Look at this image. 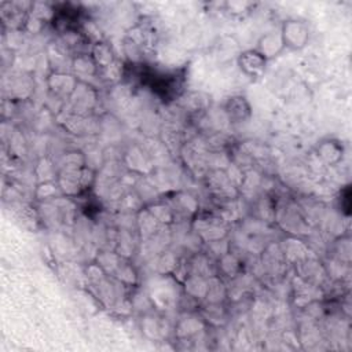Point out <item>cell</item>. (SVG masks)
Listing matches in <instances>:
<instances>
[{"instance_id":"cell-5","label":"cell","mask_w":352,"mask_h":352,"mask_svg":"<svg viewBox=\"0 0 352 352\" xmlns=\"http://www.w3.org/2000/svg\"><path fill=\"white\" fill-rule=\"evenodd\" d=\"M221 111L227 117L230 124L243 122L249 120L252 114L250 103L243 95H231L221 103Z\"/></svg>"},{"instance_id":"cell-2","label":"cell","mask_w":352,"mask_h":352,"mask_svg":"<svg viewBox=\"0 0 352 352\" xmlns=\"http://www.w3.org/2000/svg\"><path fill=\"white\" fill-rule=\"evenodd\" d=\"M279 32H280L285 48H290V50L304 48L308 44L309 36H311L308 23L301 19L285 21L282 23Z\"/></svg>"},{"instance_id":"cell-9","label":"cell","mask_w":352,"mask_h":352,"mask_svg":"<svg viewBox=\"0 0 352 352\" xmlns=\"http://www.w3.org/2000/svg\"><path fill=\"white\" fill-rule=\"evenodd\" d=\"M241 271L242 263L231 250L216 258V275H219L220 278L235 279L241 275Z\"/></svg>"},{"instance_id":"cell-10","label":"cell","mask_w":352,"mask_h":352,"mask_svg":"<svg viewBox=\"0 0 352 352\" xmlns=\"http://www.w3.org/2000/svg\"><path fill=\"white\" fill-rule=\"evenodd\" d=\"M89 54L94 58L99 70L106 69L110 65H113L116 60H118L111 44H109L106 40H100V41L94 43L89 47Z\"/></svg>"},{"instance_id":"cell-13","label":"cell","mask_w":352,"mask_h":352,"mask_svg":"<svg viewBox=\"0 0 352 352\" xmlns=\"http://www.w3.org/2000/svg\"><path fill=\"white\" fill-rule=\"evenodd\" d=\"M224 7H226L224 11L228 12L230 15L243 16L252 11L254 4L248 1H228V3H224Z\"/></svg>"},{"instance_id":"cell-4","label":"cell","mask_w":352,"mask_h":352,"mask_svg":"<svg viewBox=\"0 0 352 352\" xmlns=\"http://www.w3.org/2000/svg\"><path fill=\"white\" fill-rule=\"evenodd\" d=\"M80 80L70 73H65L60 70H54L47 77V85L48 89L59 98L69 99L74 89L77 88Z\"/></svg>"},{"instance_id":"cell-1","label":"cell","mask_w":352,"mask_h":352,"mask_svg":"<svg viewBox=\"0 0 352 352\" xmlns=\"http://www.w3.org/2000/svg\"><path fill=\"white\" fill-rule=\"evenodd\" d=\"M172 209L175 220H192L199 212V202L195 195L186 191H175L162 198Z\"/></svg>"},{"instance_id":"cell-12","label":"cell","mask_w":352,"mask_h":352,"mask_svg":"<svg viewBox=\"0 0 352 352\" xmlns=\"http://www.w3.org/2000/svg\"><path fill=\"white\" fill-rule=\"evenodd\" d=\"M63 194L56 183V180L54 182H44V183H38L36 190H34V198L37 201L41 202H48L51 199L55 198H60Z\"/></svg>"},{"instance_id":"cell-6","label":"cell","mask_w":352,"mask_h":352,"mask_svg":"<svg viewBox=\"0 0 352 352\" xmlns=\"http://www.w3.org/2000/svg\"><path fill=\"white\" fill-rule=\"evenodd\" d=\"M316 155L326 165H338L344 157V146L337 139H324L318 144Z\"/></svg>"},{"instance_id":"cell-7","label":"cell","mask_w":352,"mask_h":352,"mask_svg":"<svg viewBox=\"0 0 352 352\" xmlns=\"http://www.w3.org/2000/svg\"><path fill=\"white\" fill-rule=\"evenodd\" d=\"M256 50L267 59H272L275 56H278L283 50H285V44H283V40H282V36H280V32H267L264 33L258 41H257V45H256Z\"/></svg>"},{"instance_id":"cell-11","label":"cell","mask_w":352,"mask_h":352,"mask_svg":"<svg viewBox=\"0 0 352 352\" xmlns=\"http://www.w3.org/2000/svg\"><path fill=\"white\" fill-rule=\"evenodd\" d=\"M228 297V287L224 283V279L219 275L208 278V289L204 302L206 304H223Z\"/></svg>"},{"instance_id":"cell-8","label":"cell","mask_w":352,"mask_h":352,"mask_svg":"<svg viewBox=\"0 0 352 352\" xmlns=\"http://www.w3.org/2000/svg\"><path fill=\"white\" fill-rule=\"evenodd\" d=\"M70 66H72L73 74L78 80L85 78V77H95L99 74V69H98L94 58L91 56L89 51L74 54L72 56Z\"/></svg>"},{"instance_id":"cell-3","label":"cell","mask_w":352,"mask_h":352,"mask_svg":"<svg viewBox=\"0 0 352 352\" xmlns=\"http://www.w3.org/2000/svg\"><path fill=\"white\" fill-rule=\"evenodd\" d=\"M236 63L246 77L258 78L264 74L268 60L256 48H250L238 55Z\"/></svg>"}]
</instances>
